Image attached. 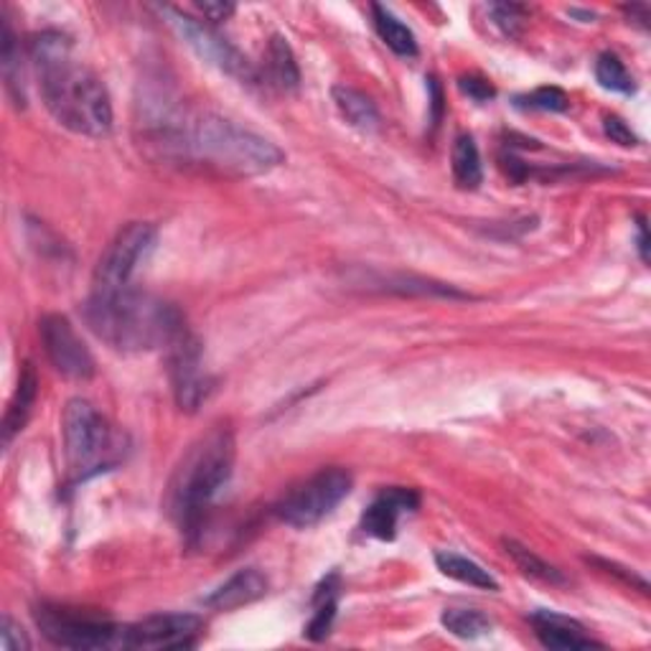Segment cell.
<instances>
[{"mask_svg":"<svg viewBox=\"0 0 651 651\" xmlns=\"http://www.w3.org/2000/svg\"><path fill=\"white\" fill-rule=\"evenodd\" d=\"M150 138L169 158L201 165L219 176H262L285 161V153L265 135L214 112L184 115L165 112Z\"/></svg>","mask_w":651,"mask_h":651,"instance_id":"6da1fadb","label":"cell"},{"mask_svg":"<svg viewBox=\"0 0 651 651\" xmlns=\"http://www.w3.org/2000/svg\"><path fill=\"white\" fill-rule=\"evenodd\" d=\"M32 64L41 100L66 131L105 138L112 131V102L97 74L77 62L72 41L59 32H44L32 41Z\"/></svg>","mask_w":651,"mask_h":651,"instance_id":"7a4b0ae2","label":"cell"},{"mask_svg":"<svg viewBox=\"0 0 651 651\" xmlns=\"http://www.w3.org/2000/svg\"><path fill=\"white\" fill-rule=\"evenodd\" d=\"M82 316L102 344L123 354L156 352L163 346L169 349L173 339L186 329V318L176 306L131 285L93 291Z\"/></svg>","mask_w":651,"mask_h":651,"instance_id":"3957f363","label":"cell"},{"mask_svg":"<svg viewBox=\"0 0 651 651\" xmlns=\"http://www.w3.org/2000/svg\"><path fill=\"white\" fill-rule=\"evenodd\" d=\"M234 468V435L230 428L219 426L199 438L186 451L169 483V514L188 540L201 532L209 506L222 494L232 479Z\"/></svg>","mask_w":651,"mask_h":651,"instance_id":"277c9868","label":"cell"},{"mask_svg":"<svg viewBox=\"0 0 651 651\" xmlns=\"http://www.w3.org/2000/svg\"><path fill=\"white\" fill-rule=\"evenodd\" d=\"M64 449L72 481L115 471L125 460L127 441L87 400H72L64 410Z\"/></svg>","mask_w":651,"mask_h":651,"instance_id":"5b68a950","label":"cell"},{"mask_svg":"<svg viewBox=\"0 0 651 651\" xmlns=\"http://www.w3.org/2000/svg\"><path fill=\"white\" fill-rule=\"evenodd\" d=\"M36 626L41 634L64 649H120L123 647V628L112 624L108 616L95 611L72 609V605L41 603L34 611Z\"/></svg>","mask_w":651,"mask_h":651,"instance_id":"8992f818","label":"cell"},{"mask_svg":"<svg viewBox=\"0 0 651 651\" xmlns=\"http://www.w3.org/2000/svg\"><path fill=\"white\" fill-rule=\"evenodd\" d=\"M352 487L354 479L346 468H321L308 481H303L300 487L287 491L275 504V514L285 525L295 529H308L329 517L352 494Z\"/></svg>","mask_w":651,"mask_h":651,"instance_id":"52a82bcc","label":"cell"},{"mask_svg":"<svg viewBox=\"0 0 651 651\" xmlns=\"http://www.w3.org/2000/svg\"><path fill=\"white\" fill-rule=\"evenodd\" d=\"M156 242L158 232L153 224L131 222L123 226L97 262L93 291H115V287L131 285L135 270L148 260L156 249Z\"/></svg>","mask_w":651,"mask_h":651,"instance_id":"ba28073f","label":"cell"},{"mask_svg":"<svg viewBox=\"0 0 651 651\" xmlns=\"http://www.w3.org/2000/svg\"><path fill=\"white\" fill-rule=\"evenodd\" d=\"M161 13L163 19L176 28L181 39H184L201 59L214 64L219 72L230 74V77L242 82V85H257V82H260V74L249 64V59L242 54L237 47H232L230 41L222 39L214 28L204 26L201 21L192 16H184V13H179L176 9H161Z\"/></svg>","mask_w":651,"mask_h":651,"instance_id":"9c48e42d","label":"cell"},{"mask_svg":"<svg viewBox=\"0 0 651 651\" xmlns=\"http://www.w3.org/2000/svg\"><path fill=\"white\" fill-rule=\"evenodd\" d=\"M169 372L176 403L186 413L199 410L214 390V380L201 365V342L188 331V326L169 346Z\"/></svg>","mask_w":651,"mask_h":651,"instance_id":"30bf717a","label":"cell"},{"mask_svg":"<svg viewBox=\"0 0 651 651\" xmlns=\"http://www.w3.org/2000/svg\"><path fill=\"white\" fill-rule=\"evenodd\" d=\"M204 621L194 613H158L123 628V649H192Z\"/></svg>","mask_w":651,"mask_h":651,"instance_id":"8fae6325","label":"cell"},{"mask_svg":"<svg viewBox=\"0 0 651 651\" xmlns=\"http://www.w3.org/2000/svg\"><path fill=\"white\" fill-rule=\"evenodd\" d=\"M39 336L44 342V352L59 374H64L66 380L85 382L95 374V357L87 349V344L82 342L70 318L49 314L39 321Z\"/></svg>","mask_w":651,"mask_h":651,"instance_id":"7c38bea8","label":"cell"},{"mask_svg":"<svg viewBox=\"0 0 651 651\" xmlns=\"http://www.w3.org/2000/svg\"><path fill=\"white\" fill-rule=\"evenodd\" d=\"M420 506V494L415 489L392 487L377 494L361 517V529L377 540H395L397 525L405 514H413Z\"/></svg>","mask_w":651,"mask_h":651,"instance_id":"4fadbf2b","label":"cell"},{"mask_svg":"<svg viewBox=\"0 0 651 651\" xmlns=\"http://www.w3.org/2000/svg\"><path fill=\"white\" fill-rule=\"evenodd\" d=\"M537 639L548 649H603L601 641L586 631L580 621L555 611H537L532 616Z\"/></svg>","mask_w":651,"mask_h":651,"instance_id":"5bb4252c","label":"cell"},{"mask_svg":"<svg viewBox=\"0 0 651 651\" xmlns=\"http://www.w3.org/2000/svg\"><path fill=\"white\" fill-rule=\"evenodd\" d=\"M265 593H268V578L257 567H242L230 580H224L217 590H211L204 598V605L214 611H234L247 603L260 601Z\"/></svg>","mask_w":651,"mask_h":651,"instance_id":"9a60e30c","label":"cell"},{"mask_svg":"<svg viewBox=\"0 0 651 651\" xmlns=\"http://www.w3.org/2000/svg\"><path fill=\"white\" fill-rule=\"evenodd\" d=\"M36 395H39V377H36V369L32 365H24L19 377V388L13 392L9 410H5L3 418V443L9 445L13 435H19L24 426L32 418V410L36 405Z\"/></svg>","mask_w":651,"mask_h":651,"instance_id":"2e32d148","label":"cell"},{"mask_svg":"<svg viewBox=\"0 0 651 651\" xmlns=\"http://www.w3.org/2000/svg\"><path fill=\"white\" fill-rule=\"evenodd\" d=\"M367 287H380V291L400 293V295H433V298H456L466 300L471 298L468 293L456 291L453 285L435 283V280L428 278H415V275H382V272H374V275H367Z\"/></svg>","mask_w":651,"mask_h":651,"instance_id":"e0dca14e","label":"cell"},{"mask_svg":"<svg viewBox=\"0 0 651 651\" xmlns=\"http://www.w3.org/2000/svg\"><path fill=\"white\" fill-rule=\"evenodd\" d=\"M268 79L270 85L280 89V93H298L300 87V70L295 62V54L283 36H272L268 44Z\"/></svg>","mask_w":651,"mask_h":651,"instance_id":"ac0fdd59","label":"cell"},{"mask_svg":"<svg viewBox=\"0 0 651 651\" xmlns=\"http://www.w3.org/2000/svg\"><path fill=\"white\" fill-rule=\"evenodd\" d=\"M331 95H334L339 112H342L344 120L352 127H357L361 133H374L377 127H380V112H377L374 102L369 100L365 93H359V89L354 87L339 85L331 89Z\"/></svg>","mask_w":651,"mask_h":651,"instance_id":"d6986e66","label":"cell"},{"mask_svg":"<svg viewBox=\"0 0 651 651\" xmlns=\"http://www.w3.org/2000/svg\"><path fill=\"white\" fill-rule=\"evenodd\" d=\"M435 565L443 575L464 582V586L491 590V593H496L499 590V580L487 570V567H481L479 563H474V560L458 555V552H449V550L435 552Z\"/></svg>","mask_w":651,"mask_h":651,"instance_id":"ffe728a7","label":"cell"},{"mask_svg":"<svg viewBox=\"0 0 651 651\" xmlns=\"http://www.w3.org/2000/svg\"><path fill=\"white\" fill-rule=\"evenodd\" d=\"M339 609V575H329L314 595V618L308 621L306 636L310 641H323L331 634Z\"/></svg>","mask_w":651,"mask_h":651,"instance_id":"44dd1931","label":"cell"},{"mask_svg":"<svg viewBox=\"0 0 651 651\" xmlns=\"http://www.w3.org/2000/svg\"><path fill=\"white\" fill-rule=\"evenodd\" d=\"M451 169H453V179H456L458 188L474 192V188L481 186V181H483L481 153H479V146H476V140L471 138V135H458L456 143H453Z\"/></svg>","mask_w":651,"mask_h":651,"instance_id":"7402d4cb","label":"cell"},{"mask_svg":"<svg viewBox=\"0 0 651 651\" xmlns=\"http://www.w3.org/2000/svg\"><path fill=\"white\" fill-rule=\"evenodd\" d=\"M372 13L377 34H380V39L388 44L397 57H418V39H415V34L395 16V13L384 9V5H372Z\"/></svg>","mask_w":651,"mask_h":651,"instance_id":"603a6c76","label":"cell"},{"mask_svg":"<svg viewBox=\"0 0 651 651\" xmlns=\"http://www.w3.org/2000/svg\"><path fill=\"white\" fill-rule=\"evenodd\" d=\"M502 544L506 557L517 565V570L521 575H527V578H532L537 582H544V586H565L563 573H560L557 567H552L550 563H544L540 555H535V552L525 548V544H519L517 540H504Z\"/></svg>","mask_w":651,"mask_h":651,"instance_id":"cb8c5ba5","label":"cell"},{"mask_svg":"<svg viewBox=\"0 0 651 651\" xmlns=\"http://www.w3.org/2000/svg\"><path fill=\"white\" fill-rule=\"evenodd\" d=\"M0 59H3V77H5V89L13 97V102L19 108L26 105V85H24V66H21V49L16 41V34H13L11 21L3 16V51H0Z\"/></svg>","mask_w":651,"mask_h":651,"instance_id":"d4e9b609","label":"cell"},{"mask_svg":"<svg viewBox=\"0 0 651 651\" xmlns=\"http://www.w3.org/2000/svg\"><path fill=\"white\" fill-rule=\"evenodd\" d=\"M441 624L445 631L466 641L481 639L491 631V618L476 609H445Z\"/></svg>","mask_w":651,"mask_h":651,"instance_id":"484cf974","label":"cell"},{"mask_svg":"<svg viewBox=\"0 0 651 651\" xmlns=\"http://www.w3.org/2000/svg\"><path fill=\"white\" fill-rule=\"evenodd\" d=\"M595 79L603 89H611V93H618V95H631L636 89L631 74L626 72L624 62H621L613 51H603V54L598 57Z\"/></svg>","mask_w":651,"mask_h":651,"instance_id":"4316f807","label":"cell"},{"mask_svg":"<svg viewBox=\"0 0 651 651\" xmlns=\"http://www.w3.org/2000/svg\"><path fill=\"white\" fill-rule=\"evenodd\" d=\"M517 102H519V108L544 110V112H565L567 108H570L567 95L557 87H540L525 97H517Z\"/></svg>","mask_w":651,"mask_h":651,"instance_id":"83f0119b","label":"cell"},{"mask_svg":"<svg viewBox=\"0 0 651 651\" xmlns=\"http://www.w3.org/2000/svg\"><path fill=\"white\" fill-rule=\"evenodd\" d=\"M0 649L3 651H28L32 649V641H28L26 631L11 616H3V621H0Z\"/></svg>","mask_w":651,"mask_h":651,"instance_id":"f1b7e54d","label":"cell"},{"mask_svg":"<svg viewBox=\"0 0 651 651\" xmlns=\"http://www.w3.org/2000/svg\"><path fill=\"white\" fill-rule=\"evenodd\" d=\"M491 16H494V24L502 28L506 36H517L521 19H525V9L521 5H512V3H502V5H491Z\"/></svg>","mask_w":651,"mask_h":651,"instance_id":"f546056e","label":"cell"},{"mask_svg":"<svg viewBox=\"0 0 651 651\" xmlns=\"http://www.w3.org/2000/svg\"><path fill=\"white\" fill-rule=\"evenodd\" d=\"M458 87H460V93L468 95L476 102H489V100H494V97H496V89L491 87V82L479 77V74H468V77H460Z\"/></svg>","mask_w":651,"mask_h":651,"instance_id":"4dcf8cb0","label":"cell"},{"mask_svg":"<svg viewBox=\"0 0 651 651\" xmlns=\"http://www.w3.org/2000/svg\"><path fill=\"white\" fill-rule=\"evenodd\" d=\"M603 131L613 143H618V146H624V148L639 146V138H636V133L618 115H605Z\"/></svg>","mask_w":651,"mask_h":651,"instance_id":"1f68e13d","label":"cell"},{"mask_svg":"<svg viewBox=\"0 0 651 651\" xmlns=\"http://www.w3.org/2000/svg\"><path fill=\"white\" fill-rule=\"evenodd\" d=\"M199 11L207 16L211 24H219V21H226L234 13L232 3H199Z\"/></svg>","mask_w":651,"mask_h":651,"instance_id":"d6a6232c","label":"cell"},{"mask_svg":"<svg viewBox=\"0 0 651 651\" xmlns=\"http://www.w3.org/2000/svg\"><path fill=\"white\" fill-rule=\"evenodd\" d=\"M624 13L631 21H636V24H641L643 28H647V21H649V5L643 3H634V5H624Z\"/></svg>","mask_w":651,"mask_h":651,"instance_id":"836d02e7","label":"cell"},{"mask_svg":"<svg viewBox=\"0 0 651 651\" xmlns=\"http://www.w3.org/2000/svg\"><path fill=\"white\" fill-rule=\"evenodd\" d=\"M639 253H641V260L649 262V237H647V222L639 219Z\"/></svg>","mask_w":651,"mask_h":651,"instance_id":"e575fe53","label":"cell"}]
</instances>
